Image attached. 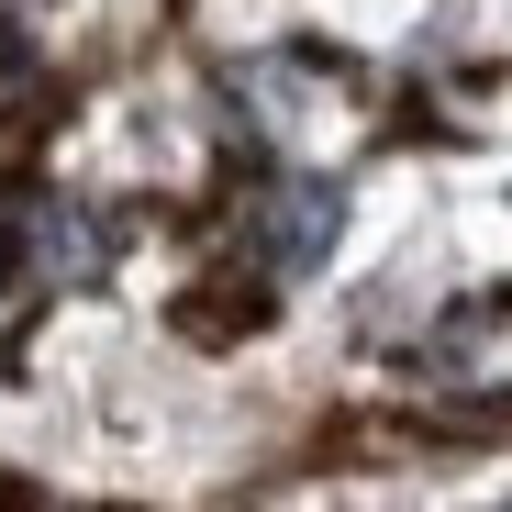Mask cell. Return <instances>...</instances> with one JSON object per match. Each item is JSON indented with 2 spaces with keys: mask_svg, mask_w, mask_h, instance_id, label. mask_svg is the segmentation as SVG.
I'll return each mask as SVG.
<instances>
[{
  "mask_svg": "<svg viewBox=\"0 0 512 512\" xmlns=\"http://www.w3.org/2000/svg\"><path fill=\"white\" fill-rule=\"evenodd\" d=\"M334 223H346L334 179H290L268 212H256V245H268V268H323V256H334Z\"/></svg>",
  "mask_w": 512,
  "mask_h": 512,
  "instance_id": "6da1fadb",
  "label": "cell"
},
{
  "mask_svg": "<svg viewBox=\"0 0 512 512\" xmlns=\"http://www.w3.org/2000/svg\"><path fill=\"white\" fill-rule=\"evenodd\" d=\"M501 512H512V501H501Z\"/></svg>",
  "mask_w": 512,
  "mask_h": 512,
  "instance_id": "7a4b0ae2",
  "label": "cell"
}]
</instances>
